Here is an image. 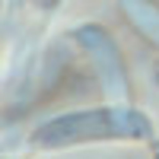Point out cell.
<instances>
[{
  "label": "cell",
  "mask_w": 159,
  "mask_h": 159,
  "mask_svg": "<svg viewBox=\"0 0 159 159\" xmlns=\"http://www.w3.org/2000/svg\"><path fill=\"white\" fill-rule=\"evenodd\" d=\"M156 83H159V67H156Z\"/></svg>",
  "instance_id": "1"
}]
</instances>
